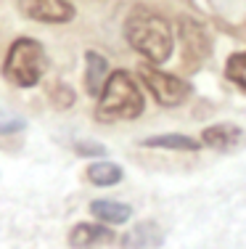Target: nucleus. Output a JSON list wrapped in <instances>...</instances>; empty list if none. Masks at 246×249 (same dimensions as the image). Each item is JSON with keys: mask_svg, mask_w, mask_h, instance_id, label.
I'll list each match as a JSON object with an SVG mask.
<instances>
[{"mask_svg": "<svg viewBox=\"0 0 246 249\" xmlns=\"http://www.w3.org/2000/svg\"><path fill=\"white\" fill-rule=\"evenodd\" d=\"M125 37L151 64H164L169 58V53H172V45H175L169 21L148 8H135L127 16Z\"/></svg>", "mask_w": 246, "mask_h": 249, "instance_id": "obj_1", "label": "nucleus"}, {"mask_svg": "<svg viewBox=\"0 0 246 249\" xmlns=\"http://www.w3.org/2000/svg\"><path fill=\"white\" fill-rule=\"evenodd\" d=\"M143 111V96H140L135 80L130 72L116 69L106 77L103 90L98 96L96 117L101 122H116V120H135Z\"/></svg>", "mask_w": 246, "mask_h": 249, "instance_id": "obj_2", "label": "nucleus"}, {"mask_svg": "<svg viewBox=\"0 0 246 249\" xmlns=\"http://www.w3.org/2000/svg\"><path fill=\"white\" fill-rule=\"evenodd\" d=\"M48 69L45 48L32 37H19L11 43L3 61V77L16 88H34Z\"/></svg>", "mask_w": 246, "mask_h": 249, "instance_id": "obj_3", "label": "nucleus"}, {"mask_svg": "<svg viewBox=\"0 0 246 249\" xmlns=\"http://www.w3.org/2000/svg\"><path fill=\"white\" fill-rule=\"evenodd\" d=\"M138 74H140V80L146 82V88L154 93V98L159 101L162 106H180L185 98L191 96V85L183 80V77L159 72V69L148 67V64H143V67L138 69Z\"/></svg>", "mask_w": 246, "mask_h": 249, "instance_id": "obj_4", "label": "nucleus"}, {"mask_svg": "<svg viewBox=\"0 0 246 249\" xmlns=\"http://www.w3.org/2000/svg\"><path fill=\"white\" fill-rule=\"evenodd\" d=\"M21 14L43 24H64L74 19V5L69 0H19Z\"/></svg>", "mask_w": 246, "mask_h": 249, "instance_id": "obj_5", "label": "nucleus"}, {"mask_svg": "<svg viewBox=\"0 0 246 249\" xmlns=\"http://www.w3.org/2000/svg\"><path fill=\"white\" fill-rule=\"evenodd\" d=\"M180 40H183V56H185V64L188 67H198L204 58L209 56V35L198 21L193 19H183L180 21Z\"/></svg>", "mask_w": 246, "mask_h": 249, "instance_id": "obj_6", "label": "nucleus"}, {"mask_svg": "<svg viewBox=\"0 0 246 249\" xmlns=\"http://www.w3.org/2000/svg\"><path fill=\"white\" fill-rule=\"evenodd\" d=\"M201 143L214 151H238L246 146V133L236 124H212L201 133Z\"/></svg>", "mask_w": 246, "mask_h": 249, "instance_id": "obj_7", "label": "nucleus"}, {"mask_svg": "<svg viewBox=\"0 0 246 249\" xmlns=\"http://www.w3.org/2000/svg\"><path fill=\"white\" fill-rule=\"evenodd\" d=\"M114 241V231L106 225H93V223H77L69 233V244L74 249H93L101 244H111Z\"/></svg>", "mask_w": 246, "mask_h": 249, "instance_id": "obj_8", "label": "nucleus"}, {"mask_svg": "<svg viewBox=\"0 0 246 249\" xmlns=\"http://www.w3.org/2000/svg\"><path fill=\"white\" fill-rule=\"evenodd\" d=\"M162 241H164V231L151 220L138 223L132 231H127L122 236V247L125 249H154V247H162Z\"/></svg>", "mask_w": 246, "mask_h": 249, "instance_id": "obj_9", "label": "nucleus"}, {"mask_svg": "<svg viewBox=\"0 0 246 249\" xmlns=\"http://www.w3.org/2000/svg\"><path fill=\"white\" fill-rule=\"evenodd\" d=\"M85 61H87L85 90L90 93L93 98H98V96H101V90H103V82H106V77H109V64H106V58H103L98 51H87L85 53Z\"/></svg>", "mask_w": 246, "mask_h": 249, "instance_id": "obj_10", "label": "nucleus"}, {"mask_svg": "<svg viewBox=\"0 0 246 249\" xmlns=\"http://www.w3.org/2000/svg\"><path fill=\"white\" fill-rule=\"evenodd\" d=\"M90 212H93V215H96L101 223H111V225L127 223V220L132 217L130 204L111 201V199H96V201H90Z\"/></svg>", "mask_w": 246, "mask_h": 249, "instance_id": "obj_11", "label": "nucleus"}, {"mask_svg": "<svg viewBox=\"0 0 246 249\" xmlns=\"http://www.w3.org/2000/svg\"><path fill=\"white\" fill-rule=\"evenodd\" d=\"M146 149H175V151H198V141L188 138V135H178V133H169V135H154V138H146L143 141Z\"/></svg>", "mask_w": 246, "mask_h": 249, "instance_id": "obj_12", "label": "nucleus"}, {"mask_svg": "<svg viewBox=\"0 0 246 249\" xmlns=\"http://www.w3.org/2000/svg\"><path fill=\"white\" fill-rule=\"evenodd\" d=\"M122 167L114 162H93L90 167H87V180L93 183V186H116V183L122 180Z\"/></svg>", "mask_w": 246, "mask_h": 249, "instance_id": "obj_13", "label": "nucleus"}, {"mask_svg": "<svg viewBox=\"0 0 246 249\" xmlns=\"http://www.w3.org/2000/svg\"><path fill=\"white\" fill-rule=\"evenodd\" d=\"M225 77L238 85L241 90H246V53H233L225 64Z\"/></svg>", "mask_w": 246, "mask_h": 249, "instance_id": "obj_14", "label": "nucleus"}, {"mask_svg": "<svg viewBox=\"0 0 246 249\" xmlns=\"http://www.w3.org/2000/svg\"><path fill=\"white\" fill-rule=\"evenodd\" d=\"M24 127H27V120H21L19 114H3V111H0V135L21 133Z\"/></svg>", "mask_w": 246, "mask_h": 249, "instance_id": "obj_15", "label": "nucleus"}, {"mask_svg": "<svg viewBox=\"0 0 246 249\" xmlns=\"http://www.w3.org/2000/svg\"><path fill=\"white\" fill-rule=\"evenodd\" d=\"M74 151L80 154V157H106V146H101V143H87V141H77L74 143Z\"/></svg>", "mask_w": 246, "mask_h": 249, "instance_id": "obj_16", "label": "nucleus"}]
</instances>
